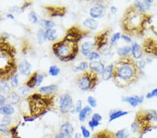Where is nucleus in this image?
Masks as SVG:
<instances>
[{"mask_svg":"<svg viewBox=\"0 0 157 138\" xmlns=\"http://www.w3.org/2000/svg\"><path fill=\"white\" fill-rule=\"evenodd\" d=\"M11 91V89L8 82L5 80H2L0 82V93L2 94L8 95Z\"/></svg>","mask_w":157,"mask_h":138,"instance_id":"c85d7f7f","label":"nucleus"},{"mask_svg":"<svg viewBox=\"0 0 157 138\" xmlns=\"http://www.w3.org/2000/svg\"><path fill=\"white\" fill-rule=\"evenodd\" d=\"M140 73L132 57H122L115 65L113 79L118 87L126 88L138 79Z\"/></svg>","mask_w":157,"mask_h":138,"instance_id":"f257e3e1","label":"nucleus"},{"mask_svg":"<svg viewBox=\"0 0 157 138\" xmlns=\"http://www.w3.org/2000/svg\"><path fill=\"white\" fill-rule=\"evenodd\" d=\"M44 75L41 73H38L37 76V82H36V86H40L44 82Z\"/></svg>","mask_w":157,"mask_h":138,"instance_id":"5fc2aeb1","label":"nucleus"},{"mask_svg":"<svg viewBox=\"0 0 157 138\" xmlns=\"http://www.w3.org/2000/svg\"><path fill=\"white\" fill-rule=\"evenodd\" d=\"M92 112V107L89 106V105L83 107L82 110L78 113V119H79V121L80 122H84L87 119V117L91 114Z\"/></svg>","mask_w":157,"mask_h":138,"instance_id":"4be33fe9","label":"nucleus"},{"mask_svg":"<svg viewBox=\"0 0 157 138\" xmlns=\"http://www.w3.org/2000/svg\"><path fill=\"white\" fill-rule=\"evenodd\" d=\"M16 110L12 105L7 103L3 106H0V114L4 116H11L13 114Z\"/></svg>","mask_w":157,"mask_h":138,"instance_id":"5701e85b","label":"nucleus"},{"mask_svg":"<svg viewBox=\"0 0 157 138\" xmlns=\"http://www.w3.org/2000/svg\"><path fill=\"white\" fill-rule=\"evenodd\" d=\"M91 119L94 120V121H98V122H101L102 121L103 117L100 114H98V113H94V114H92Z\"/></svg>","mask_w":157,"mask_h":138,"instance_id":"864d4df0","label":"nucleus"},{"mask_svg":"<svg viewBox=\"0 0 157 138\" xmlns=\"http://www.w3.org/2000/svg\"><path fill=\"white\" fill-rule=\"evenodd\" d=\"M98 75L90 70L85 71L78 79L77 84L78 88L82 91H87L94 89L98 83Z\"/></svg>","mask_w":157,"mask_h":138,"instance_id":"423d86ee","label":"nucleus"},{"mask_svg":"<svg viewBox=\"0 0 157 138\" xmlns=\"http://www.w3.org/2000/svg\"><path fill=\"white\" fill-rule=\"evenodd\" d=\"M19 75L17 73L14 74L13 76L11 77V86L13 88H17L19 85Z\"/></svg>","mask_w":157,"mask_h":138,"instance_id":"58836bf2","label":"nucleus"},{"mask_svg":"<svg viewBox=\"0 0 157 138\" xmlns=\"http://www.w3.org/2000/svg\"><path fill=\"white\" fill-rule=\"evenodd\" d=\"M131 47V56L134 60H139L141 59L142 57H143V50L142 49L140 45L138 43H133Z\"/></svg>","mask_w":157,"mask_h":138,"instance_id":"4468645a","label":"nucleus"},{"mask_svg":"<svg viewBox=\"0 0 157 138\" xmlns=\"http://www.w3.org/2000/svg\"><path fill=\"white\" fill-rule=\"evenodd\" d=\"M145 13H141L134 6L128 8L125 13L122 19V28L126 33L133 35L140 32L144 28V25L147 22Z\"/></svg>","mask_w":157,"mask_h":138,"instance_id":"7ed1b4c3","label":"nucleus"},{"mask_svg":"<svg viewBox=\"0 0 157 138\" xmlns=\"http://www.w3.org/2000/svg\"><path fill=\"white\" fill-rule=\"evenodd\" d=\"M105 64L102 62L98 61H93L89 63V69L90 71L95 73L97 75H101L105 69Z\"/></svg>","mask_w":157,"mask_h":138,"instance_id":"dca6fc26","label":"nucleus"},{"mask_svg":"<svg viewBox=\"0 0 157 138\" xmlns=\"http://www.w3.org/2000/svg\"><path fill=\"white\" fill-rule=\"evenodd\" d=\"M87 103L89 104V106L92 107V108H95L97 106V100L94 97L92 96H88L87 98Z\"/></svg>","mask_w":157,"mask_h":138,"instance_id":"79ce46f5","label":"nucleus"},{"mask_svg":"<svg viewBox=\"0 0 157 138\" xmlns=\"http://www.w3.org/2000/svg\"><path fill=\"white\" fill-rule=\"evenodd\" d=\"M13 47L4 41H0V78H11L17 69Z\"/></svg>","mask_w":157,"mask_h":138,"instance_id":"f03ea898","label":"nucleus"},{"mask_svg":"<svg viewBox=\"0 0 157 138\" xmlns=\"http://www.w3.org/2000/svg\"><path fill=\"white\" fill-rule=\"evenodd\" d=\"M39 24L42 27V29H45L54 28V27L55 26V23L54 21L48 19H41L39 22Z\"/></svg>","mask_w":157,"mask_h":138,"instance_id":"c756f323","label":"nucleus"},{"mask_svg":"<svg viewBox=\"0 0 157 138\" xmlns=\"http://www.w3.org/2000/svg\"><path fill=\"white\" fill-rule=\"evenodd\" d=\"M0 133L4 134L6 135H10V130L7 125L0 124Z\"/></svg>","mask_w":157,"mask_h":138,"instance_id":"a18cd8bd","label":"nucleus"},{"mask_svg":"<svg viewBox=\"0 0 157 138\" xmlns=\"http://www.w3.org/2000/svg\"><path fill=\"white\" fill-rule=\"evenodd\" d=\"M121 39H122L124 41L126 42V43H128V44H132L133 43V40L131 38V36H129V35H127L126 34H121Z\"/></svg>","mask_w":157,"mask_h":138,"instance_id":"09e8293b","label":"nucleus"},{"mask_svg":"<svg viewBox=\"0 0 157 138\" xmlns=\"http://www.w3.org/2000/svg\"><path fill=\"white\" fill-rule=\"evenodd\" d=\"M49 74L53 77H56L60 73V69L57 65H52L48 69Z\"/></svg>","mask_w":157,"mask_h":138,"instance_id":"c9c22d12","label":"nucleus"},{"mask_svg":"<svg viewBox=\"0 0 157 138\" xmlns=\"http://www.w3.org/2000/svg\"><path fill=\"white\" fill-rule=\"evenodd\" d=\"M89 69V64L87 62H81L78 64L74 68V71L78 72V71H87Z\"/></svg>","mask_w":157,"mask_h":138,"instance_id":"72a5a7b5","label":"nucleus"},{"mask_svg":"<svg viewBox=\"0 0 157 138\" xmlns=\"http://www.w3.org/2000/svg\"><path fill=\"white\" fill-rule=\"evenodd\" d=\"M28 19L32 24H36L39 22V16L35 11H30L28 14Z\"/></svg>","mask_w":157,"mask_h":138,"instance_id":"4c0bfd02","label":"nucleus"},{"mask_svg":"<svg viewBox=\"0 0 157 138\" xmlns=\"http://www.w3.org/2000/svg\"><path fill=\"white\" fill-rule=\"evenodd\" d=\"M110 29H105L102 32H100L95 36L94 44L95 47L98 50L102 49L103 47H105L108 44V36L110 34Z\"/></svg>","mask_w":157,"mask_h":138,"instance_id":"1a4fd4ad","label":"nucleus"},{"mask_svg":"<svg viewBox=\"0 0 157 138\" xmlns=\"http://www.w3.org/2000/svg\"><path fill=\"white\" fill-rule=\"evenodd\" d=\"M0 138H8V137H6V135L2 134V133H0Z\"/></svg>","mask_w":157,"mask_h":138,"instance_id":"e2e57ef3","label":"nucleus"},{"mask_svg":"<svg viewBox=\"0 0 157 138\" xmlns=\"http://www.w3.org/2000/svg\"><path fill=\"white\" fill-rule=\"evenodd\" d=\"M37 72H34L29 75L28 80L25 82V85L29 89H33V88L36 87V82H37Z\"/></svg>","mask_w":157,"mask_h":138,"instance_id":"a878e982","label":"nucleus"},{"mask_svg":"<svg viewBox=\"0 0 157 138\" xmlns=\"http://www.w3.org/2000/svg\"><path fill=\"white\" fill-rule=\"evenodd\" d=\"M154 97H157V88L151 90V91L147 92L145 95V98L147 99H151Z\"/></svg>","mask_w":157,"mask_h":138,"instance_id":"c03bdc74","label":"nucleus"},{"mask_svg":"<svg viewBox=\"0 0 157 138\" xmlns=\"http://www.w3.org/2000/svg\"><path fill=\"white\" fill-rule=\"evenodd\" d=\"M99 125H100V122L96 121H94V120L91 119V120H90V121H88L89 127H90V129H92V130L94 129L95 128L98 127Z\"/></svg>","mask_w":157,"mask_h":138,"instance_id":"8fccbe9b","label":"nucleus"},{"mask_svg":"<svg viewBox=\"0 0 157 138\" xmlns=\"http://www.w3.org/2000/svg\"><path fill=\"white\" fill-rule=\"evenodd\" d=\"M115 135V138H128L129 137V132L128 129H122L117 130Z\"/></svg>","mask_w":157,"mask_h":138,"instance_id":"2f4dec72","label":"nucleus"},{"mask_svg":"<svg viewBox=\"0 0 157 138\" xmlns=\"http://www.w3.org/2000/svg\"><path fill=\"white\" fill-rule=\"evenodd\" d=\"M131 130L134 134H138L140 135L141 132V128L138 122L135 119L131 124Z\"/></svg>","mask_w":157,"mask_h":138,"instance_id":"473e14b6","label":"nucleus"},{"mask_svg":"<svg viewBox=\"0 0 157 138\" xmlns=\"http://www.w3.org/2000/svg\"><path fill=\"white\" fill-rule=\"evenodd\" d=\"M80 130H81V135L84 138H90L91 136L90 132L87 128L85 127V125H82L80 126Z\"/></svg>","mask_w":157,"mask_h":138,"instance_id":"a19ab883","label":"nucleus"},{"mask_svg":"<svg viewBox=\"0 0 157 138\" xmlns=\"http://www.w3.org/2000/svg\"><path fill=\"white\" fill-rule=\"evenodd\" d=\"M6 99L9 104L13 105L18 103L20 100V97L17 92L15 91H11L9 94L7 95Z\"/></svg>","mask_w":157,"mask_h":138,"instance_id":"b1692460","label":"nucleus"},{"mask_svg":"<svg viewBox=\"0 0 157 138\" xmlns=\"http://www.w3.org/2000/svg\"><path fill=\"white\" fill-rule=\"evenodd\" d=\"M95 44L94 42L87 41L83 43L80 46V52L82 56L87 57L89 54L93 52L94 49L95 48Z\"/></svg>","mask_w":157,"mask_h":138,"instance_id":"f3484780","label":"nucleus"},{"mask_svg":"<svg viewBox=\"0 0 157 138\" xmlns=\"http://www.w3.org/2000/svg\"><path fill=\"white\" fill-rule=\"evenodd\" d=\"M145 96H138V95H133V96H123L121 97V101L126 103H128L132 107H138L139 105L143 103L145 100Z\"/></svg>","mask_w":157,"mask_h":138,"instance_id":"9b49d317","label":"nucleus"},{"mask_svg":"<svg viewBox=\"0 0 157 138\" xmlns=\"http://www.w3.org/2000/svg\"><path fill=\"white\" fill-rule=\"evenodd\" d=\"M73 105V101L71 96L69 94H64L59 97V109L60 112L66 114L70 112Z\"/></svg>","mask_w":157,"mask_h":138,"instance_id":"0eeeda50","label":"nucleus"},{"mask_svg":"<svg viewBox=\"0 0 157 138\" xmlns=\"http://www.w3.org/2000/svg\"><path fill=\"white\" fill-rule=\"evenodd\" d=\"M128 111H123L121 110H113L109 113V122H112L115 120L125 117L128 114Z\"/></svg>","mask_w":157,"mask_h":138,"instance_id":"aec40b11","label":"nucleus"},{"mask_svg":"<svg viewBox=\"0 0 157 138\" xmlns=\"http://www.w3.org/2000/svg\"><path fill=\"white\" fill-rule=\"evenodd\" d=\"M121 34L120 32H116V33L113 35V36L111 37L110 41V47L115 46L116 44L117 43V42L121 39Z\"/></svg>","mask_w":157,"mask_h":138,"instance_id":"f704fd0d","label":"nucleus"},{"mask_svg":"<svg viewBox=\"0 0 157 138\" xmlns=\"http://www.w3.org/2000/svg\"><path fill=\"white\" fill-rule=\"evenodd\" d=\"M58 90V85L52 84L39 88V92L45 96H51Z\"/></svg>","mask_w":157,"mask_h":138,"instance_id":"a211bd4d","label":"nucleus"},{"mask_svg":"<svg viewBox=\"0 0 157 138\" xmlns=\"http://www.w3.org/2000/svg\"><path fill=\"white\" fill-rule=\"evenodd\" d=\"M87 59L88 61L93 62V61H97L101 58V54L98 53L97 51H93L91 52L90 54H89L87 57Z\"/></svg>","mask_w":157,"mask_h":138,"instance_id":"e433bc0d","label":"nucleus"},{"mask_svg":"<svg viewBox=\"0 0 157 138\" xmlns=\"http://www.w3.org/2000/svg\"><path fill=\"white\" fill-rule=\"evenodd\" d=\"M6 17H7V18L10 19V20H13H13L15 19V17H14L13 15L12 14V13H9L7 14Z\"/></svg>","mask_w":157,"mask_h":138,"instance_id":"052dcab7","label":"nucleus"},{"mask_svg":"<svg viewBox=\"0 0 157 138\" xmlns=\"http://www.w3.org/2000/svg\"><path fill=\"white\" fill-rule=\"evenodd\" d=\"M114 69H115V65L113 64L106 66L103 71L102 72V73L101 74V79L104 80V81H107V80L112 79L113 76Z\"/></svg>","mask_w":157,"mask_h":138,"instance_id":"6ab92c4d","label":"nucleus"},{"mask_svg":"<svg viewBox=\"0 0 157 138\" xmlns=\"http://www.w3.org/2000/svg\"><path fill=\"white\" fill-rule=\"evenodd\" d=\"M20 10V8H19L18 6H12L11 9H10V11H12V12H17L18 11Z\"/></svg>","mask_w":157,"mask_h":138,"instance_id":"13d9d810","label":"nucleus"},{"mask_svg":"<svg viewBox=\"0 0 157 138\" xmlns=\"http://www.w3.org/2000/svg\"><path fill=\"white\" fill-rule=\"evenodd\" d=\"M36 39L37 42L39 45H43L45 43V30L44 29H39L38 30L36 34Z\"/></svg>","mask_w":157,"mask_h":138,"instance_id":"7c9ffc66","label":"nucleus"},{"mask_svg":"<svg viewBox=\"0 0 157 138\" xmlns=\"http://www.w3.org/2000/svg\"><path fill=\"white\" fill-rule=\"evenodd\" d=\"M51 17H62L66 13L67 9L60 6H48L45 8Z\"/></svg>","mask_w":157,"mask_h":138,"instance_id":"2eb2a0df","label":"nucleus"},{"mask_svg":"<svg viewBox=\"0 0 157 138\" xmlns=\"http://www.w3.org/2000/svg\"><path fill=\"white\" fill-rule=\"evenodd\" d=\"M36 119H38L37 117H29V116H23V119L25 122H32L36 120Z\"/></svg>","mask_w":157,"mask_h":138,"instance_id":"4d7b16f0","label":"nucleus"},{"mask_svg":"<svg viewBox=\"0 0 157 138\" xmlns=\"http://www.w3.org/2000/svg\"><path fill=\"white\" fill-rule=\"evenodd\" d=\"M82 108H83V107H82V100L79 99L77 101L76 105H75V113H79L81 111V110H82Z\"/></svg>","mask_w":157,"mask_h":138,"instance_id":"603ef678","label":"nucleus"},{"mask_svg":"<svg viewBox=\"0 0 157 138\" xmlns=\"http://www.w3.org/2000/svg\"><path fill=\"white\" fill-rule=\"evenodd\" d=\"M81 136H82V135H81L80 133H78V132H77V133L75 135V138H81Z\"/></svg>","mask_w":157,"mask_h":138,"instance_id":"680f3d73","label":"nucleus"},{"mask_svg":"<svg viewBox=\"0 0 157 138\" xmlns=\"http://www.w3.org/2000/svg\"><path fill=\"white\" fill-rule=\"evenodd\" d=\"M32 66L27 60H22L18 64V71L20 73L24 76H29L31 75Z\"/></svg>","mask_w":157,"mask_h":138,"instance_id":"ddd939ff","label":"nucleus"},{"mask_svg":"<svg viewBox=\"0 0 157 138\" xmlns=\"http://www.w3.org/2000/svg\"><path fill=\"white\" fill-rule=\"evenodd\" d=\"M59 132H66V133L72 135L74 132V128L70 122H65L61 125L59 128Z\"/></svg>","mask_w":157,"mask_h":138,"instance_id":"cd10ccee","label":"nucleus"},{"mask_svg":"<svg viewBox=\"0 0 157 138\" xmlns=\"http://www.w3.org/2000/svg\"><path fill=\"white\" fill-rule=\"evenodd\" d=\"M18 127L17 125H15V126H12L9 129L10 130V134L11 135L12 138H20L18 134Z\"/></svg>","mask_w":157,"mask_h":138,"instance_id":"ea45409f","label":"nucleus"},{"mask_svg":"<svg viewBox=\"0 0 157 138\" xmlns=\"http://www.w3.org/2000/svg\"><path fill=\"white\" fill-rule=\"evenodd\" d=\"M45 39L49 41H55L57 39V30L54 28L45 29Z\"/></svg>","mask_w":157,"mask_h":138,"instance_id":"393cba45","label":"nucleus"},{"mask_svg":"<svg viewBox=\"0 0 157 138\" xmlns=\"http://www.w3.org/2000/svg\"><path fill=\"white\" fill-rule=\"evenodd\" d=\"M18 90H19L20 94L23 97L27 96V95H28V94L29 93V91H30V89L27 88V87H20Z\"/></svg>","mask_w":157,"mask_h":138,"instance_id":"49530a36","label":"nucleus"},{"mask_svg":"<svg viewBox=\"0 0 157 138\" xmlns=\"http://www.w3.org/2000/svg\"><path fill=\"white\" fill-rule=\"evenodd\" d=\"M0 121H1V124L7 125L11 124L12 118L11 116H4V117Z\"/></svg>","mask_w":157,"mask_h":138,"instance_id":"de8ad7c7","label":"nucleus"},{"mask_svg":"<svg viewBox=\"0 0 157 138\" xmlns=\"http://www.w3.org/2000/svg\"><path fill=\"white\" fill-rule=\"evenodd\" d=\"M107 12V9L104 4L98 2L90 10V16L93 19H99L104 17Z\"/></svg>","mask_w":157,"mask_h":138,"instance_id":"6e6552de","label":"nucleus"},{"mask_svg":"<svg viewBox=\"0 0 157 138\" xmlns=\"http://www.w3.org/2000/svg\"><path fill=\"white\" fill-rule=\"evenodd\" d=\"M83 26L85 28L91 30V31H95L98 27V22L97 20L93 19L92 17H88L86 18L82 22Z\"/></svg>","mask_w":157,"mask_h":138,"instance_id":"412c9836","label":"nucleus"},{"mask_svg":"<svg viewBox=\"0 0 157 138\" xmlns=\"http://www.w3.org/2000/svg\"><path fill=\"white\" fill-rule=\"evenodd\" d=\"M153 3L151 0H145V1H136L134 3V7L141 13H146L151 9V5Z\"/></svg>","mask_w":157,"mask_h":138,"instance_id":"f8f14e48","label":"nucleus"},{"mask_svg":"<svg viewBox=\"0 0 157 138\" xmlns=\"http://www.w3.org/2000/svg\"><path fill=\"white\" fill-rule=\"evenodd\" d=\"M28 103L31 116L39 118L48 112L52 100L51 96H45L40 93H35L28 97Z\"/></svg>","mask_w":157,"mask_h":138,"instance_id":"39448f33","label":"nucleus"},{"mask_svg":"<svg viewBox=\"0 0 157 138\" xmlns=\"http://www.w3.org/2000/svg\"><path fill=\"white\" fill-rule=\"evenodd\" d=\"M83 36H84V33H83V32L80 29V28L76 26H73L68 30L65 38L78 43L80 41V39H82Z\"/></svg>","mask_w":157,"mask_h":138,"instance_id":"9d476101","label":"nucleus"},{"mask_svg":"<svg viewBox=\"0 0 157 138\" xmlns=\"http://www.w3.org/2000/svg\"><path fill=\"white\" fill-rule=\"evenodd\" d=\"M55 138H73L72 135L66 133V132H59V133L55 135Z\"/></svg>","mask_w":157,"mask_h":138,"instance_id":"3c124183","label":"nucleus"},{"mask_svg":"<svg viewBox=\"0 0 157 138\" xmlns=\"http://www.w3.org/2000/svg\"><path fill=\"white\" fill-rule=\"evenodd\" d=\"M117 53L120 57V58L129 57L131 53V46H124L119 47L117 50Z\"/></svg>","mask_w":157,"mask_h":138,"instance_id":"bb28decb","label":"nucleus"},{"mask_svg":"<svg viewBox=\"0 0 157 138\" xmlns=\"http://www.w3.org/2000/svg\"><path fill=\"white\" fill-rule=\"evenodd\" d=\"M146 62L145 61V60L143 59H139V60H137V61H136V67H137V69L139 70L141 72L142 70H143L144 69H145V67L146 66Z\"/></svg>","mask_w":157,"mask_h":138,"instance_id":"37998d69","label":"nucleus"},{"mask_svg":"<svg viewBox=\"0 0 157 138\" xmlns=\"http://www.w3.org/2000/svg\"><path fill=\"white\" fill-rule=\"evenodd\" d=\"M117 8L116 6H112L110 7V12H111V13H113V14H115L117 12Z\"/></svg>","mask_w":157,"mask_h":138,"instance_id":"bf43d9fd","label":"nucleus"},{"mask_svg":"<svg viewBox=\"0 0 157 138\" xmlns=\"http://www.w3.org/2000/svg\"><path fill=\"white\" fill-rule=\"evenodd\" d=\"M52 51L61 61L69 62L76 57L79 51V47L78 43L64 37L53 44Z\"/></svg>","mask_w":157,"mask_h":138,"instance_id":"20e7f679","label":"nucleus"},{"mask_svg":"<svg viewBox=\"0 0 157 138\" xmlns=\"http://www.w3.org/2000/svg\"><path fill=\"white\" fill-rule=\"evenodd\" d=\"M7 101L6 97L0 93V106H3V105H6V103Z\"/></svg>","mask_w":157,"mask_h":138,"instance_id":"6e6d98bb","label":"nucleus"}]
</instances>
